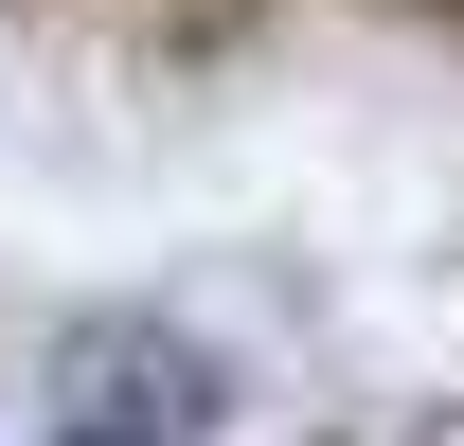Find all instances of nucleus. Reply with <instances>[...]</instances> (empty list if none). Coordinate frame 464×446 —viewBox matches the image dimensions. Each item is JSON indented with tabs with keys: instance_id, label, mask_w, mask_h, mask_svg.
I'll return each mask as SVG.
<instances>
[{
	"instance_id": "nucleus-1",
	"label": "nucleus",
	"mask_w": 464,
	"mask_h": 446,
	"mask_svg": "<svg viewBox=\"0 0 464 446\" xmlns=\"http://www.w3.org/2000/svg\"><path fill=\"white\" fill-rule=\"evenodd\" d=\"M197 429H215V375H197L161 322L54 339V446H197Z\"/></svg>"
}]
</instances>
